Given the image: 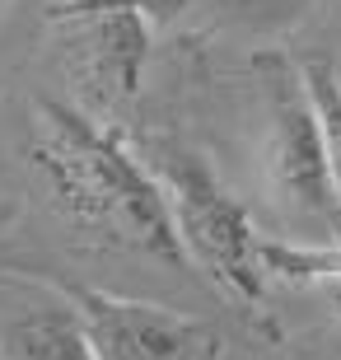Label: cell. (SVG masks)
Segmentation results:
<instances>
[{"instance_id": "1", "label": "cell", "mask_w": 341, "mask_h": 360, "mask_svg": "<svg viewBox=\"0 0 341 360\" xmlns=\"http://www.w3.org/2000/svg\"><path fill=\"white\" fill-rule=\"evenodd\" d=\"M33 164L42 169L61 211L84 229L103 234L108 243L183 267V243L173 229L164 187L150 164L136 160L112 131H103L79 108L42 98L38 103V141Z\"/></svg>"}, {"instance_id": "2", "label": "cell", "mask_w": 341, "mask_h": 360, "mask_svg": "<svg viewBox=\"0 0 341 360\" xmlns=\"http://www.w3.org/2000/svg\"><path fill=\"white\" fill-rule=\"evenodd\" d=\"M145 164L164 187V201H169V215L187 262L210 285L234 295L243 309L266 304V262H262L266 239L252 234V220L215 183L206 160L197 150L178 146V141H150Z\"/></svg>"}, {"instance_id": "10", "label": "cell", "mask_w": 341, "mask_h": 360, "mask_svg": "<svg viewBox=\"0 0 341 360\" xmlns=\"http://www.w3.org/2000/svg\"><path fill=\"white\" fill-rule=\"evenodd\" d=\"M0 5H5V0H0Z\"/></svg>"}, {"instance_id": "9", "label": "cell", "mask_w": 341, "mask_h": 360, "mask_svg": "<svg viewBox=\"0 0 341 360\" xmlns=\"http://www.w3.org/2000/svg\"><path fill=\"white\" fill-rule=\"evenodd\" d=\"M103 5H117V0H61V5H56V14L79 19V14H89V10H103Z\"/></svg>"}, {"instance_id": "5", "label": "cell", "mask_w": 341, "mask_h": 360, "mask_svg": "<svg viewBox=\"0 0 341 360\" xmlns=\"http://www.w3.org/2000/svg\"><path fill=\"white\" fill-rule=\"evenodd\" d=\"M84 19V80L108 108H122L141 94L145 61L155 24L141 14L136 0H117L103 10L79 14Z\"/></svg>"}, {"instance_id": "3", "label": "cell", "mask_w": 341, "mask_h": 360, "mask_svg": "<svg viewBox=\"0 0 341 360\" xmlns=\"http://www.w3.org/2000/svg\"><path fill=\"white\" fill-rule=\"evenodd\" d=\"M257 70H262L266 84V122H271V141H266L271 192L281 201V211L290 215V225L304 229V239L337 243L341 197H337L323 122H318V108L309 98L304 70L285 52H262Z\"/></svg>"}, {"instance_id": "8", "label": "cell", "mask_w": 341, "mask_h": 360, "mask_svg": "<svg viewBox=\"0 0 341 360\" xmlns=\"http://www.w3.org/2000/svg\"><path fill=\"white\" fill-rule=\"evenodd\" d=\"M141 5V14L150 19L155 28H164V24H173L178 14H187V10H197V5H206V0H136Z\"/></svg>"}, {"instance_id": "6", "label": "cell", "mask_w": 341, "mask_h": 360, "mask_svg": "<svg viewBox=\"0 0 341 360\" xmlns=\"http://www.w3.org/2000/svg\"><path fill=\"white\" fill-rule=\"evenodd\" d=\"M0 360H98L89 328L70 304L28 309L0 328Z\"/></svg>"}, {"instance_id": "7", "label": "cell", "mask_w": 341, "mask_h": 360, "mask_svg": "<svg viewBox=\"0 0 341 360\" xmlns=\"http://www.w3.org/2000/svg\"><path fill=\"white\" fill-rule=\"evenodd\" d=\"M309 98L318 108L323 122V141H328V160H332V178H337V197H341V80L328 61H300Z\"/></svg>"}, {"instance_id": "4", "label": "cell", "mask_w": 341, "mask_h": 360, "mask_svg": "<svg viewBox=\"0 0 341 360\" xmlns=\"http://www.w3.org/2000/svg\"><path fill=\"white\" fill-rule=\"evenodd\" d=\"M89 328L98 360H220L224 337L201 319L173 314L164 304L127 300L94 285H61Z\"/></svg>"}]
</instances>
